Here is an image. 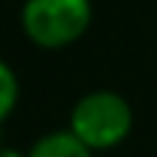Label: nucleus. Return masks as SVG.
<instances>
[{"label": "nucleus", "mask_w": 157, "mask_h": 157, "mask_svg": "<svg viewBox=\"0 0 157 157\" xmlns=\"http://www.w3.org/2000/svg\"><path fill=\"white\" fill-rule=\"evenodd\" d=\"M17 96H21V84H17L15 70L6 61H0V125L12 117V111L17 105Z\"/></svg>", "instance_id": "obj_4"}, {"label": "nucleus", "mask_w": 157, "mask_h": 157, "mask_svg": "<svg viewBox=\"0 0 157 157\" xmlns=\"http://www.w3.org/2000/svg\"><path fill=\"white\" fill-rule=\"evenodd\" d=\"M29 157H93V151L70 128H64V131H50V134L38 137L29 148Z\"/></svg>", "instance_id": "obj_3"}, {"label": "nucleus", "mask_w": 157, "mask_h": 157, "mask_svg": "<svg viewBox=\"0 0 157 157\" xmlns=\"http://www.w3.org/2000/svg\"><path fill=\"white\" fill-rule=\"evenodd\" d=\"M67 128L90 151H108L128 140L134 128V111L128 99L113 90H90L73 105Z\"/></svg>", "instance_id": "obj_1"}, {"label": "nucleus", "mask_w": 157, "mask_h": 157, "mask_svg": "<svg viewBox=\"0 0 157 157\" xmlns=\"http://www.w3.org/2000/svg\"><path fill=\"white\" fill-rule=\"evenodd\" d=\"M93 21L90 0H26L21 9L23 35L41 50L70 47Z\"/></svg>", "instance_id": "obj_2"}, {"label": "nucleus", "mask_w": 157, "mask_h": 157, "mask_svg": "<svg viewBox=\"0 0 157 157\" xmlns=\"http://www.w3.org/2000/svg\"><path fill=\"white\" fill-rule=\"evenodd\" d=\"M0 157H29V151H21V148H12V146H0Z\"/></svg>", "instance_id": "obj_5"}]
</instances>
